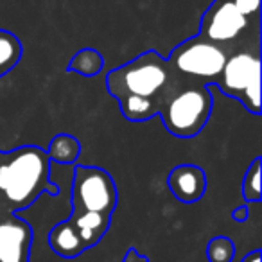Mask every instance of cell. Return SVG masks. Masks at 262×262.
Listing matches in <instances>:
<instances>
[{"instance_id": "cell-1", "label": "cell", "mask_w": 262, "mask_h": 262, "mask_svg": "<svg viewBox=\"0 0 262 262\" xmlns=\"http://www.w3.org/2000/svg\"><path fill=\"white\" fill-rule=\"evenodd\" d=\"M51 158L40 146H20L0 151V207L22 212L43 194L56 196L58 185L51 182Z\"/></svg>"}, {"instance_id": "cell-2", "label": "cell", "mask_w": 262, "mask_h": 262, "mask_svg": "<svg viewBox=\"0 0 262 262\" xmlns=\"http://www.w3.org/2000/svg\"><path fill=\"white\" fill-rule=\"evenodd\" d=\"M169 61L157 51H147L135 59L110 70L106 76V88L115 99L122 95H140L162 102L183 83Z\"/></svg>"}, {"instance_id": "cell-3", "label": "cell", "mask_w": 262, "mask_h": 262, "mask_svg": "<svg viewBox=\"0 0 262 262\" xmlns=\"http://www.w3.org/2000/svg\"><path fill=\"white\" fill-rule=\"evenodd\" d=\"M212 106H214V97L210 84L183 81L162 102L158 115L171 135L178 139H192L207 126L212 115Z\"/></svg>"}, {"instance_id": "cell-4", "label": "cell", "mask_w": 262, "mask_h": 262, "mask_svg": "<svg viewBox=\"0 0 262 262\" xmlns=\"http://www.w3.org/2000/svg\"><path fill=\"white\" fill-rule=\"evenodd\" d=\"M217 88L233 97L250 113H260V52L253 49H237L230 52L221 74L215 79Z\"/></svg>"}, {"instance_id": "cell-5", "label": "cell", "mask_w": 262, "mask_h": 262, "mask_svg": "<svg viewBox=\"0 0 262 262\" xmlns=\"http://www.w3.org/2000/svg\"><path fill=\"white\" fill-rule=\"evenodd\" d=\"M228 58V51L225 47L201 36H194L182 41L172 49L167 61L171 69L178 76L198 83H215L221 74L225 61Z\"/></svg>"}, {"instance_id": "cell-6", "label": "cell", "mask_w": 262, "mask_h": 262, "mask_svg": "<svg viewBox=\"0 0 262 262\" xmlns=\"http://www.w3.org/2000/svg\"><path fill=\"white\" fill-rule=\"evenodd\" d=\"M117 201V187L108 171L76 165L72 178V212H97L112 217Z\"/></svg>"}, {"instance_id": "cell-7", "label": "cell", "mask_w": 262, "mask_h": 262, "mask_svg": "<svg viewBox=\"0 0 262 262\" xmlns=\"http://www.w3.org/2000/svg\"><path fill=\"white\" fill-rule=\"evenodd\" d=\"M251 26L257 27L258 22L244 16L230 0H214L201 16L198 36L226 49L241 40Z\"/></svg>"}, {"instance_id": "cell-8", "label": "cell", "mask_w": 262, "mask_h": 262, "mask_svg": "<svg viewBox=\"0 0 262 262\" xmlns=\"http://www.w3.org/2000/svg\"><path fill=\"white\" fill-rule=\"evenodd\" d=\"M33 228L16 212L0 208V262H29Z\"/></svg>"}, {"instance_id": "cell-9", "label": "cell", "mask_w": 262, "mask_h": 262, "mask_svg": "<svg viewBox=\"0 0 262 262\" xmlns=\"http://www.w3.org/2000/svg\"><path fill=\"white\" fill-rule=\"evenodd\" d=\"M167 185L176 200L190 205L200 201L207 192V174L198 165L182 164L169 172Z\"/></svg>"}, {"instance_id": "cell-10", "label": "cell", "mask_w": 262, "mask_h": 262, "mask_svg": "<svg viewBox=\"0 0 262 262\" xmlns=\"http://www.w3.org/2000/svg\"><path fill=\"white\" fill-rule=\"evenodd\" d=\"M69 221L77 230V235H79L84 251H86L90 248L97 246L99 241L106 235L112 217L97 214V212H72Z\"/></svg>"}, {"instance_id": "cell-11", "label": "cell", "mask_w": 262, "mask_h": 262, "mask_svg": "<svg viewBox=\"0 0 262 262\" xmlns=\"http://www.w3.org/2000/svg\"><path fill=\"white\" fill-rule=\"evenodd\" d=\"M49 244L52 251L58 253L59 257L65 258H76L84 251L83 243H81L77 230L74 228L72 223L67 219L63 223H58L49 233Z\"/></svg>"}, {"instance_id": "cell-12", "label": "cell", "mask_w": 262, "mask_h": 262, "mask_svg": "<svg viewBox=\"0 0 262 262\" xmlns=\"http://www.w3.org/2000/svg\"><path fill=\"white\" fill-rule=\"evenodd\" d=\"M122 115L131 122H144L158 115L160 104L153 99L140 97V95H122L117 99Z\"/></svg>"}, {"instance_id": "cell-13", "label": "cell", "mask_w": 262, "mask_h": 262, "mask_svg": "<svg viewBox=\"0 0 262 262\" xmlns=\"http://www.w3.org/2000/svg\"><path fill=\"white\" fill-rule=\"evenodd\" d=\"M47 155L56 164H76L81 155V142L69 133H59L47 146Z\"/></svg>"}, {"instance_id": "cell-14", "label": "cell", "mask_w": 262, "mask_h": 262, "mask_svg": "<svg viewBox=\"0 0 262 262\" xmlns=\"http://www.w3.org/2000/svg\"><path fill=\"white\" fill-rule=\"evenodd\" d=\"M24 45L11 31L0 29V77L9 74L22 59Z\"/></svg>"}, {"instance_id": "cell-15", "label": "cell", "mask_w": 262, "mask_h": 262, "mask_svg": "<svg viewBox=\"0 0 262 262\" xmlns=\"http://www.w3.org/2000/svg\"><path fill=\"white\" fill-rule=\"evenodd\" d=\"M102 67H104V58L101 52L86 47L72 56L69 63V72H76L83 77H95L101 74Z\"/></svg>"}, {"instance_id": "cell-16", "label": "cell", "mask_w": 262, "mask_h": 262, "mask_svg": "<svg viewBox=\"0 0 262 262\" xmlns=\"http://www.w3.org/2000/svg\"><path fill=\"white\" fill-rule=\"evenodd\" d=\"M260 157H255V160L246 169V174L243 180V198L246 203L260 201L262 189H260Z\"/></svg>"}, {"instance_id": "cell-17", "label": "cell", "mask_w": 262, "mask_h": 262, "mask_svg": "<svg viewBox=\"0 0 262 262\" xmlns=\"http://www.w3.org/2000/svg\"><path fill=\"white\" fill-rule=\"evenodd\" d=\"M235 257V244L230 237H212L207 244L208 262H232Z\"/></svg>"}, {"instance_id": "cell-18", "label": "cell", "mask_w": 262, "mask_h": 262, "mask_svg": "<svg viewBox=\"0 0 262 262\" xmlns=\"http://www.w3.org/2000/svg\"><path fill=\"white\" fill-rule=\"evenodd\" d=\"M244 16L251 20H257L260 16V0H230Z\"/></svg>"}, {"instance_id": "cell-19", "label": "cell", "mask_w": 262, "mask_h": 262, "mask_svg": "<svg viewBox=\"0 0 262 262\" xmlns=\"http://www.w3.org/2000/svg\"><path fill=\"white\" fill-rule=\"evenodd\" d=\"M122 262H149V258L140 255L135 248H129V250L126 251V255H124Z\"/></svg>"}, {"instance_id": "cell-20", "label": "cell", "mask_w": 262, "mask_h": 262, "mask_svg": "<svg viewBox=\"0 0 262 262\" xmlns=\"http://www.w3.org/2000/svg\"><path fill=\"white\" fill-rule=\"evenodd\" d=\"M248 215H250V210H248V207H246V205H241V207H237L235 210L232 212V217H233V221H237V223H243V221H246V219H248Z\"/></svg>"}, {"instance_id": "cell-21", "label": "cell", "mask_w": 262, "mask_h": 262, "mask_svg": "<svg viewBox=\"0 0 262 262\" xmlns=\"http://www.w3.org/2000/svg\"><path fill=\"white\" fill-rule=\"evenodd\" d=\"M260 250H255V251H251V253H248V255H244V258L241 262H260Z\"/></svg>"}, {"instance_id": "cell-22", "label": "cell", "mask_w": 262, "mask_h": 262, "mask_svg": "<svg viewBox=\"0 0 262 262\" xmlns=\"http://www.w3.org/2000/svg\"><path fill=\"white\" fill-rule=\"evenodd\" d=\"M0 208H2V207H0Z\"/></svg>"}]
</instances>
